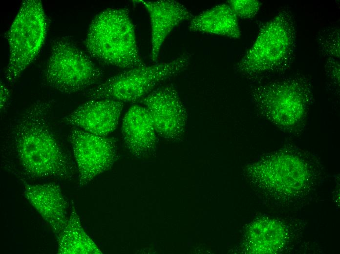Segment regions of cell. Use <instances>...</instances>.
Wrapping results in <instances>:
<instances>
[{"label": "cell", "mask_w": 340, "mask_h": 254, "mask_svg": "<svg viewBox=\"0 0 340 254\" xmlns=\"http://www.w3.org/2000/svg\"><path fill=\"white\" fill-rule=\"evenodd\" d=\"M52 101L38 100L9 125L2 145L5 168L29 178H72L74 167L53 127Z\"/></svg>", "instance_id": "6da1fadb"}, {"label": "cell", "mask_w": 340, "mask_h": 254, "mask_svg": "<svg viewBox=\"0 0 340 254\" xmlns=\"http://www.w3.org/2000/svg\"><path fill=\"white\" fill-rule=\"evenodd\" d=\"M85 45L91 56L106 64L128 69L145 65L127 9L108 8L99 14L90 24Z\"/></svg>", "instance_id": "7a4b0ae2"}, {"label": "cell", "mask_w": 340, "mask_h": 254, "mask_svg": "<svg viewBox=\"0 0 340 254\" xmlns=\"http://www.w3.org/2000/svg\"><path fill=\"white\" fill-rule=\"evenodd\" d=\"M293 19L287 10L279 12L260 28L254 43L235 64L248 76L287 69L295 57L296 41Z\"/></svg>", "instance_id": "3957f363"}, {"label": "cell", "mask_w": 340, "mask_h": 254, "mask_svg": "<svg viewBox=\"0 0 340 254\" xmlns=\"http://www.w3.org/2000/svg\"><path fill=\"white\" fill-rule=\"evenodd\" d=\"M252 98L258 111L281 128L297 127L312 101L311 84L305 77L278 80L256 87Z\"/></svg>", "instance_id": "277c9868"}, {"label": "cell", "mask_w": 340, "mask_h": 254, "mask_svg": "<svg viewBox=\"0 0 340 254\" xmlns=\"http://www.w3.org/2000/svg\"><path fill=\"white\" fill-rule=\"evenodd\" d=\"M46 33L47 20L42 1H24L6 34L9 55L4 75L8 83L16 82L35 60Z\"/></svg>", "instance_id": "5b68a950"}, {"label": "cell", "mask_w": 340, "mask_h": 254, "mask_svg": "<svg viewBox=\"0 0 340 254\" xmlns=\"http://www.w3.org/2000/svg\"><path fill=\"white\" fill-rule=\"evenodd\" d=\"M190 58V54L185 53L167 62L128 69L88 89L85 95L89 100L137 102L151 92L159 84L187 68Z\"/></svg>", "instance_id": "8992f818"}, {"label": "cell", "mask_w": 340, "mask_h": 254, "mask_svg": "<svg viewBox=\"0 0 340 254\" xmlns=\"http://www.w3.org/2000/svg\"><path fill=\"white\" fill-rule=\"evenodd\" d=\"M102 76L92 60L68 40L62 38L53 42L43 75L47 86L71 94L97 84Z\"/></svg>", "instance_id": "52a82bcc"}, {"label": "cell", "mask_w": 340, "mask_h": 254, "mask_svg": "<svg viewBox=\"0 0 340 254\" xmlns=\"http://www.w3.org/2000/svg\"><path fill=\"white\" fill-rule=\"evenodd\" d=\"M69 138L79 171L80 187L110 169L117 159L113 137L96 135L74 127Z\"/></svg>", "instance_id": "ba28073f"}, {"label": "cell", "mask_w": 340, "mask_h": 254, "mask_svg": "<svg viewBox=\"0 0 340 254\" xmlns=\"http://www.w3.org/2000/svg\"><path fill=\"white\" fill-rule=\"evenodd\" d=\"M141 102L148 111L158 135L170 141H178L183 137L187 113L173 85L155 89Z\"/></svg>", "instance_id": "9c48e42d"}, {"label": "cell", "mask_w": 340, "mask_h": 254, "mask_svg": "<svg viewBox=\"0 0 340 254\" xmlns=\"http://www.w3.org/2000/svg\"><path fill=\"white\" fill-rule=\"evenodd\" d=\"M124 103L109 99H90L64 118L73 127L107 136L116 128Z\"/></svg>", "instance_id": "30bf717a"}, {"label": "cell", "mask_w": 340, "mask_h": 254, "mask_svg": "<svg viewBox=\"0 0 340 254\" xmlns=\"http://www.w3.org/2000/svg\"><path fill=\"white\" fill-rule=\"evenodd\" d=\"M150 18L151 30L150 57L156 62L161 48L168 36L180 23L191 20L193 16L181 3L172 0H139Z\"/></svg>", "instance_id": "8fae6325"}, {"label": "cell", "mask_w": 340, "mask_h": 254, "mask_svg": "<svg viewBox=\"0 0 340 254\" xmlns=\"http://www.w3.org/2000/svg\"><path fill=\"white\" fill-rule=\"evenodd\" d=\"M23 193L57 237L69 218V205L60 187L53 183L25 184Z\"/></svg>", "instance_id": "7c38bea8"}, {"label": "cell", "mask_w": 340, "mask_h": 254, "mask_svg": "<svg viewBox=\"0 0 340 254\" xmlns=\"http://www.w3.org/2000/svg\"><path fill=\"white\" fill-rule=\"evenodd\" d=\"M122 133L128 149L138 158L145 157L155 148L158 134L144 106L130 107L122 120Z\"/></svg>", "instance_id": "4fadbf2b"}, {"label": "cell", "mask_w": 340, "mask_h": 254, "mask_svg": "<svg viewBox=\"0 0 340 254\" xmlns=\"http://www.w3.org/2000/svg\"><path fill=\"white\" fill-rule=\"evenodd\" d=\"M191 32L237 39L241 32L237 17L227 4L217 5L193 17L189 26Z\"/></svg>", "instance_id": "5bb4252c"}, {"label": "cell", "mask_w": 340, "mask_h": 254, "mask_svg": "<svg viewBox=\"0 0 340 254\" xmlns=\"http://www.w3.org/2000/svg\"><path fill=\"white\" fill-rule=\"evenodd\" d=\"M253 174L259 178L272 182H302L307 178V169L296 156L280 154L253 166Z\"/></svg>", "instance_id": "9a60e30c"}, {"label": "cell", "mask_w": 340, "mask_h": 254, "mask_svg": "<svg viewBox=\"0 0 340 254\" xmlns=\"http://www.w3.org/2000/svg\"><path fill=\"white\" fill-rule=\"evenodd\" d=\"M57 238L58 254H102L84 230L73 202L67 223Z\"/></svg>", "instance_id": "2e32d148"}, {"label": "cell", "mask_w": 340, "mask_h": 254, "mask_svg": "<svg viewBox=\"0 0 340 254\" xmlns=\"http://www.w3.org/2000/svg\"><path fill=\"white\" fill-rule=\"evenodd\" d=\"M319 45L322 52L329 58H340V32L332 28L321 36Z\"/></svg>", "instance_id": "e0dca14e"}, {"label": "cell", "mask_w": 340, "mask_h": 254, "mask_svg": "<svg viewBox=\"0 0 340 254\" xmlns=\"http://www.w3.org/2000/svg\"><path fill=\"white\" fill-rule=\"evenodd\" d=\"M228 5L237 18L252 19L258 13L261 3L257 0H231Z\"/></svg>", "instance_id": "ac0fdd59"}, {"label": "cell", "mask_w": 340, "mask_h": 254, "mask_svg": "<svg viewBox=\"0 0 340 254\" xmlns=\"http://www.w3.org/2000/svg\"><path fill=\"white\" fill-rule=\"evenodd\" d=\"M326 71L334 83L340 84V64L335 58H328L326 64Z\"/></svg>", "instance_id": "d6986e66"}, {"label": "cell", "mask_w": 340, "mask_h": 254, "mask_svg": "<svg viewBox=\"0 0 340 254\" xmlns=\"http://www.w3.org/2000/svg\"><path fill=\"white\" fill-rule=\"evenodd\" d=\"M0 110H3L8 104L10 97V93L8 88L3 84L0 83Z\"/></svg>", "instance_id": "ffe728a7"}]
</instances>
